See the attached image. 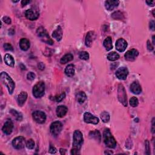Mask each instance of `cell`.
<instances>
[{
  "label": "cell",
  "mask_w": 155,
  "mask_h": 155,
  "mask_svg": "<svg viewBox=\"0 0 155 155\" xmlns=\"http://www.w3.org/2000/svg\"><path fill=\"white\" fill-rule=\"evenodd\" d=\"M118 100L124 107L127 106V98L125 87L122 84L118 85Z\"/></svg>",
  "instance_id": "6"
},
{
  "label": "cell",
  "mask_w": 155,
  "mask_h": 155,
  "mask_svg": "<svg viewBox=\"0 0 155 155\" xmlns=\"http://www.w3.org/2000/svg\"><path fill=\"white\" fill-rule=\"evenodd\" d=\"M35 78H36V75L34 72H32V71L28 73L27 75V78L28 80L34 81L35 79Z\"/></svg>",
  "instance_id": "38"
},
{
  "label": "cell",
  "mask_w": 155,
  "mask_h": 155,
  "mask_svg": "<svg viewBox=\"0 0 155 155\" xmlns=\"http://www.w3.org/2000/svg\"><path fill=\"white\" fill-rule=\"evenodd\" d=\"M4 62L7 65L11 67H13L15 66V61L13 57L10 54H6L4 56Z\"/></svg>",
  "instance_id": "23"
},
{
  "label": "cell",
  "mask_w": 155,
  "mask_h": 155,
  "mask_svg": "<svg viewBox=\"0 0 155 155\" xmlns=\"http://www.w3.org/2000/svg\"><path fill=\"white\" fill-rule=\"evenodd\" d=\"M13 3H18L19 2V1H12Z\"/></svg>",
  "instance_id": "51"
},
{
  "label": "cell",
  "mask_w": 155,
  "mask_h": 155,
  "mask_svg": "<svg viewBox=\"0 0 155 155\" xmlns=\"http://www.w3.org/2000/svg\"><path fill=\"white\" fill-rule=\"evenodd\" d=\"M0 76H1V81L3 82V84L8 89L9 93L10 95H12L15 88V82L12 79V78L5 71H2Z\"/></svg>",
  "instance_id": "2"
},
{
  "label": "cell",
  "mask_w": 155,
  "mask_h": 155,
  "mask_svg": "<svg viewBox=\"0 0 155 155\" xmlns=\"http://www.w3.org/2000/svg\"><path fill=\"white\" fill-rule=\"evenodd\" d=\"M119 4V1L118 0H107L105 1V7L107 10L111 11L117 7Z\"/></svg>",
  "instance_id": "16"
},
{
  "label": "cell",
  "mask_w": 155,
  "mask_h": 155,
  "mask_svg": "<svg viewBox=\"0 0 155 155\" xmlns=\"http://www.w3.org/2000/svg\"><path fill=\"white\" fill-rule=\"evenodd\" d=\"M38 69H40V70H42L44 69V67H45V65H44V64L42 63H39L38 64Z\"/></svg>",
  "instance_id": "46"
},
{
  "label": "cell",
  "mask_w": 155,
  "mask_h": 155,
  "mask_svg": "<svg viewBox=\"0 0 155 155\" xmlns=\"http://www.w3.org/2000/svg\"><path fill=\"white\" fill-rule=\"evenodd\" d=\"M146 145V154H150V142L148 140H146L145 142Z\"/></svg>",
  "instance_id": "39"
},
{
  "label": "cell",
  "mask_w": 155,
  "mask_h": 155,
  "mask_svg": "<svg viewBox=\"0 0 155 155\" xmlns=\"http://www.w3.org/2000/svg\"><path fill=\"white\" fill-rule=\"evenodd\" d=\"M154 118H153V120H152V131L153 133L154 134Z\"/></svg>",
  "instance_id": "48"
},
{
  "label": "cell",
  "mask_w": 155,
  "mask_h": 155,
  "mask_svg": "<svg viewBox=\"0 0 155 155\" xmlns=\"http://www.w3.org/2000/svg\"><path fill=\"white\" fill-rule=\"evenodd\" d=\"M10 113L14 116L15 119L17 121H21L23 120V115H22L20 112H18L17 110H16L15 109H10Z\"/></svg>",
  "instance_id": "29"
},
{
  "label": "cell",
  "mask_w": 155,
  "mask_h": 155,
  "mask_svg": "<svg viewBox=\"0 0 155 155\" xmlns=\"http://www.w3.org/2000/svg\"><path fill=\"white\" fill-rule=\"evenodd\" d=\"M25 139L23 136H18L15 137L12 141V146L16 150H21L25 147Z\"/></svg>",
  "instance_id": "9"
},
{
  "label": "cell",
  "mask_w": 155,
  "mask_h": 155,
  "mask_svg": "<svg viewBox=\"0 0 155 155\" xmlns=\"http://www.w3.org/2000/svg\"><path fill=\"white\" fill-rule=\"evenodd\" d=\"M146 3L149 6H154L155 1H146Z\"/></svg>",
  "instance_id": "45"
},
{
  "label": "cell",
  "mask_w": 155,
  "mask_h": 155,
  "mask_svg": "<svg viewBox=\"0 0 155 155\" xmlns=\"http://www.w3.org/2000/svg\"><path fill=\"white\" fill-rule=\"evenodd\" d=\"M32 117L34 120L37 123L43 124L46 121V115L44 112L36 110L32 113Z\"/></svg>",
  "instance_id": "8"
},
{
  "label": "cell",
  "mask_w": 155,
  "mask_h": 155,
  "mask_svg": "<svg viewBox=\"0 0 155 155\" xmlns=\"http://www.w3.org/2000/svg\"><path fill=\"white\" fill-rule=\"evenodd\" d=\"M104 153H105V154H113V153L112 152H108V151H106V152H105Z\"/></svg>",
  "instance_id": "49"
},
{
  "label": "cell",
  "mask_w": 155,
  "mask_h": 155,
  "mask_svg": "<svg viewBox=\"0 0 155 155\" xmlns=\"http://www.w3.org/2000/svg\"><path fill=\"white\" fill-rule=\"evenodd\" d=\"M68 112V108L65 106H59L56 109V113L58 117L63 118L65 116Z\"/></svg>",
  "instance_id": "19"
},
{
  "label": "cell",
  "mask_w": 155,
  "mask_h": 155,
  "mask_svg": "<svg viewBox=\"0 0 155 155\" xmlns=\"http://www.w3.org/2000/svg\"><path fill=\"white\" fill-rule=\"evenodd\" d=\"M2 20L4 23L7 24H10L12 23V20H11V18L9 17V16H4Z\"/></svg>",
  "instance_id": "40"
},
{
  "label": "cell",
  "mask_w": 155,
  "mask_h": 155,
  "mask_svg": "<svg viewBox=\"0 0 155 155\" xmlns=\"http://www.w3.org/2000/svg\"><path fill=\"white\" fill-rule=\"evenodd\" d=\"M84 121L86 123H89L96 125L99 123V118L93 115L89 112H86L84 114Z\"/></svg>",
  "instance_id": "11"
},
{
  "label": "cell",
  "mask_w": 155,
  "mask_h": 155,
  "mask_svg": "<svg viewBox=\"0 0 155 155\" xmlns=\"http://www.w3.org/2000/svg\"><path fill=\"white\" fill-rule=\"evenodd\" d=\"M79 57H80V58L81 59H82V60H84V61H87L88 60V59H89V54H88V52H80V55H79Z\"/></svg>",
  "instance_id": "34"
},
{
  "label": "cell",
  "mask_w": 155,
  "mask_h": 155,
  "mask_svg": "<svg viewBox=\"0 0 155 155\" xmlns=\"http://www.w3.org/2000/svg\"><path fill=\"white\" fill-rule=\"evenodd\" d=\"M25 16L26 18H27L28 20L30 21H34L38 18L39 16H40V13H39L37 10L31 8L26 11Z\"/></svg>",
  "instance_id": "10"
},
{
  "label": "cell",
  "mask_w": 155,
  "mask_h": 155,
  "mask_svg": "<svg viewBox=\"0 0 155 155\" xmlns=\"http://www.w3.org/2000/svg\"><path fill=\"white\" fill-rule=\"evenodd\" d=\"M73 59V55L71 53H67L63 56L60 60V63L62 64H65Z\"/></svg>",
  "instance_id": "28"
},
{
  "label": "cell",
  "mask_w": 155,
  "mask_h": 155,
  "mask_svg": "<svg viewBox=\"0 0 155 155\" xmlns=\"http://www.w3.org/2000/svg\"><path fill=\"white\" fill-rule=\"evenodd\" d=\"M26 147L29 150H32L35 147V142L32 139H30L26 142Z\"/></svg>",
  "instance_id": "35"
},
{
  "label": "cell",
  "mask_w": 155,
  "mask_h": 155,
  "mask_svg": "<svg viewBox=\"0 0 155 155\" xmlns=\"http://www.w3.org/2000/svg\"><path fill=\"white\" fill-rule=\"evenodd\" d=\"M130 90L131 92L135 94V95H139L142 92V88L140 83L137 81H134L131 83L130 85Z\"/></svg>",
  "instance_id": "17"
},
{
  "label": "cell",
  "mask_w": 155,
  "mask_h": 155,
  "mask_svg": "<svg viewBox=\"0 0 155 155\" xmlns=\"http://www.w3.org/2000/svg\"><path fill=\"white\" fill-rule=\"evenodd\" d=\"M107 58L110 61H115L119 58V55L116 52H112L107 55Z\"/></svg>",
  "instance_id": "30"
},
{
  "label": "cell",
  "mask_w": 155,
  "mask_h": 155,
  "mask_svg": "<svg viewBox=\"0 0 155 155\" xmlns=\"http://www.w3.org/2000/svg\"><path fill=\"white\" fill-rule=\"evenodd\" d=\"M63 32L61 26H58L56 30H55L52 33V36L57 41H60L63 38Z\"/></svg>",
  "instance_id": "20"
},
{
  "label": "cell",
  "mask_w": 155,
  "mask_h": 155,
  "mask_svg": "<svg viewBox=\"0 0 155 155\" xmlns=\"http://www.w3.org/2000/svg\"><path fill=\"white\" fill-rule=\"evenodd\" d=\"M139 104V101L136 97H132L130 99V105L133 107H136Z\"/></svg>",
  "instance_id": "33"
},
{
  "label": "cell",
  "mask_w": 155,
  "mask_h": 155,
  "mask_svg": "<svg viewBox=\"0 0 155 155\" xmlns=\"http://www.w3.org/2000/svg\"><path fill=\"white\" fill-rule=\"evenodd\" d=\"M27 99V93L26 92H21L16 98V101L20 107L23 106Z\"/></svg>",
  "instance_id": "18"
},
{
  "label": "cell",
  "mask_w": 155,
  "mask_h": 155,
  "mask_svg": "<svg viewBox=\"0 0 155 155\" xmlns=\"http://www.w3.org/2000/svg\"><path fill=\"white\" fill-rule=\"evenodd\" d=\"M150 29L153 31L154 30V20H152L150 22Z\"/></svg>",
  "instance_id": "43"
},
{
  "label": "cell",
  "mask_w": 155,
  "mask_h": 155,
  "mask_svg": "<svg viewBox=\"0 0 155 155\" xmlns=\"http://www.w3.org/2000/svg\"><path fill=\"white\" fill-rule=\"evenodd\" d=\"M127 47V42L123 38H119L116 42V49L119 52H123Z\"/></svg>",
  "instance_id": "15"
},
{
  "label": "cell",
  "mask_w": 155,
  "mask_h": 155,
  "mask_svg": "<svg viewBox=\"0 0 155 155\" xmlns=\"http://www.w3.org/2000/svg\"><path fill=\"white\" fill-rule=\"evenodd\" d=\"M63 124L59 121H54L51 124V127H50V130L52 135L54 136H57L59 135L63 130Z\"/></svg>",
  "instance_id": "7"
},
{
  "label": "cell",
  "mask_w": 155,
  "mask_h": 155,
  "mask_svg": "<svg viewBox=\"0 0 155 155\" xmlns=\"http://www.w3.org/2000/svg\"><path fill=\"white\" fill-rule=\"evenodd\" d=\"M13 123L12 121V120L10 119H7L6 121L5 122V123L2 128V131L4 134L9 135L13 131Z\"/></svg>",
  "instance_id": "13"
},
{
  "label": "cell",
  "mask_w": 155,
  "mask_h": 155,
  "mask_svg": "<svg viewBox=\"0 0 155 155\" xmlns=\"http://www.w3.org/2000/svg\"><path fill=\"white\" fill-rule=\"evenodd\" d=\"M104 142L107 147L110 148H115L116 146V141L108 129H106L103 132Z\"/></svg>",
  "instance_id": "3"
},
{
  "label": "cell",
  "mask_w": 155,
  "mask_h": 155,
  "mask_svg": "<svg viewBox=\"0 0 155 155\" xmlns=\"http://www.w3.org/2000/svg\"><path fill=\"white\" fill-rule=\"evenodd\" d=\"M30 3V1H26V0H23V1H21V5H22V7H24L26 6V5Z\"/></svg>",
  "instance_id": "44"
},
{
  "label": "cell",
  "mask_w": 155,
  "mask_h": 155,
  "mask_svg": "<svg viewBox=\"0 0 155 155\" xmlns=\"http://www.w3.org/2000/svg\"><path fill=\"white\" fill-rule=\"evenodd\" d=\"M128 75L129 70L125 67H121L116 71V76L120 80H125Z\"/></svg>",
  "instance_id": "14"
},
{
  "label": "cell",
  "mask_w": 155,
  "mask_h": 155,
  "mask_svg": "<svg viewBox=\"0 0 155 155\" xmlns=\"http://www.w3.org/2000/svg\"><path fill=\"white\" fill-rule=\"evenodd\" d=\"M112 18L114 20H121L124 19V15L123 13H121L119 11H117V12H115L113 13H112Z\"/></svg>",
  "instance_id": "32"
},
{
  "label": "cell",
  "mask_w": 155,
  "mask_h": 155,
  "mask_svg": "<svg viewBox=\"0 0 155 155\" xmlns=\"http://www.w3.org/2000/svg\"><path fill=\"white\" fill-rule=\"evenodd\" d=\"M65 73L69 77H73L75 73V66L73 64H69L65 69Z\"/></svg>",
  "instance_id": "24"
},
{
  "label": "cell",
  "mask_w": 155,
  "mask_h": 155,
  "mask_svg": "<svg viewBox=\"0 0 155 155\" xmlns=\"http://www.w3.org/2000/svg\"><path fill=\"white\" fill-rule=\"evenodd\" d=\"M59 152H60V153L61 154H65L66 153V150L65 149H64V148H60L59 150Z\"/></svg>",
  "instance_id": "47"
},
{
  "label": "cell",
  "mask_w": 155,
  "mask_h": 155,
  "mask_svg": "<svg viewBox=\"0 0 155 155\" xmlns=\"http://www.w3.org/2000/svg\"><path fill=\"white\" fill-rule=\"evenodd\" d=\"M3 47L4 48L5 51H12V52L13 51V48L12 46L9 43H5L3 45Z\"/></svg>",
  "instance_id": "37"
},
{
  "label": "cell",
  "mask_w": 155,
  "mask_h": 155,
  "mask_svg": "<svg viewBox=\"0 0 155 155\" xmlns=\"http://www.w3.org/2000/svg\"><path fill=\"white\" fill-rule=\"evenodd\" d=\"M152 39H153V45H154V44H155V41H154V35L153 36Z\"/></svg>",
  "instance_id": "50"
},
{
  "label": "cell",
  "mask_w": 155,
  "mask_h": 155,
  "mask_svg": "<svg viewBox=\"0 0 155 155\" xmlns=\"http://www.w3.org/2000/svg\"><path fill=\"white\" fill-rule=\"evenodd\" d=\"M65 93L64 92H63L61 94V95L55 96V99L56 100V101L57 102H60L63 100V99L65 98Z\"/></svg>",
  "instance_id": "36"
},
{
  "label": "cell",
  "mask_w": 155,
  "mask_h": 155,
  "mask_svg": "<svg viewBox=\"0 0 155 155\" xmlns=\"http://www.w3.org/2000/svg\"><path fill=\"white\" fill-rule=\"evenodd\" d=\"M101 119L104 123H107L110 120V115L107 112H103L100 115Z\"/></svg>",
  "instance_id": "31"
},
{
  "label": "cell",
  "mask_w": 155,
  "mask_h": 155,
  "mask_svg": "<svg viewBox=\"0 0 155 155\" xmlns=\"http://www.w3.org/2000/svg\"><path fill=\"white\" fill-rule=\"evenodd\" d=\"M147 49L149 51H153V49H154V47H153V46L152 45V44H151L150 41L148 40L147 42Z\"/></svg>",
  "instance_id": "42"
},
{
  "label": "cell",
  "mask_w": 155,
  "mask_h": 155,
  "mask_svg": "<svg viewBox=\"0 0 155 155\" xmlns=\"http://www.w3.org/2000/svg\"><path fill=\"white\" fill-rule=\"evenodd\" d=\"M84 142V138L82 133L80 130H75L73 133V141L72 149L71 150V154H78Z\"/></svg>",
  "instance_id": "1"
},
{
  "label": "cell",
  "mask_w": 155,
  "mask_h": 155,
  "mask_svg": "<svg viewBox=\"0 0 155 155\" xmlns=\"http://www.w3.org/2000/svg\"><path fill=\"white\" fill-rule=\"evenodd\" d=\"M89 137L91 139H94L96 141H98L99 142L101 141V133L99 132V130H94V131H91L89 133Z\"/></svg>",
  "instance_id": "27"
},
{
  "label": "cell",
  "mask_w": 155,
  "mask_h": 155,
  "mask_svg": "<svg viewBox=\"0 0 155 155\" xmlns=\"http://www.w3.org/2000/svg\"><path fill=\"white\" fill-rule=\"evenodd\" d=\"M103 45L104 47L106 48L107 51H110V50H112L113 49L112 37L108 36L105 39V40L104 41V42H103Z\"/></svg>",
  "instance_id": "25"
},
{
  "label": "cell",
  "mask_w": 155,
  "mask_h": 155,
  "mask_svg": "<svg viewBox=\"0 0 155 155\" xmlns=\"http://www.w3.org/2000/svg\"><path fill=\"white\" fill-rule=\"evenodd\" d=\"M94 36H95V34L94 32L90 31L88 32L86 36V46L90 47L92 45V42L94 39Z\"/></svg>",
  "instance_id": "22"
},
{
  "label": "cell",
  "mask_w": 155,
  "mask_h": 155,
  "mask_svg": "<svg viewBox=\"0 0 155 155\" xmlns=\"http://www.w3.org/2000/svg\"><path fill=\"white\" fill-rule=\"evenodd\" d=\"M139 56V52L136 49H132L127 51L124 55V57L126 60L129 61H135L136 58Z\"/></svg>",
  "instance_id": "12"
},
{
  "label": "cell",
  "mask_w": 155,
  "mask_h": 155,
  "mask_svg": "<svg viewBox=\"0 0 155 155\" xmlns=\"http://www.w3.org/2000/svg\"><path fill=\"white\" fill-rule=\"evenodd\" d=\"M32 92L33 95L36 98H40L42 97L45 93V83L43 81L37 82L33 87Z\"/></svg>",
  "instance_id": "5"
},
{
  "label": "cell",
  "mask_w": 155,
  "mask_h": 155,
  "mask_svg": "<svg viewBox=\"0 0 155 155\" xmlns=\"http://www.w3.org/2000/svg\"><path fill=\"white\" fill-rule=\"evenodd\" d=\"M36 34L42 42L49 44V45H53V41L50 37L47 30L43 27H38L36 30Z\"/></svg>",
  "instance_id": "4"
},
{
  "label": "cell",
  "mask_w": 155,
  "mask_h": 155,
  "mask_svg": "<svg viewBox=\"0 0 155 155\" xmlns=\"http://www.w3.org/2000/svg\"><path fill=\"white\" fill-rule=\"evenodd\" d=\"M30 43L29 40L27 38H22L20 41V49L23 51H27L30 48Z\"/></svg>",
  "instance_id": "21"
},
{
  "label": "cell",
  "mask_w": 155,
  "mask_h": 155,
  "mask_svg": "<svg viewBox=\"0 0 155 155\" xmlns=\"http://www.w3.org/2000/svg\"><path fill=\"white\" fill-rule=\"evenodd\" d=\"M76 98L77 101L80 104L84 103L87 99V95L84 92H79L76 95Z\"/></svg>",
  "instance_id": "26"
},
{
  "label": "cell",
  "mask_w": 155,
  "mask_h": 155,
  "mask_svg": "<svg viewBox=\"0 0 155 155\" xmlns=\"http://www.w3.org/2000/svg\"><path fill=\"white\" fill-rule=\"evenodd\" d=\"M57 152V150L56 148L52 145L50 146V148H49V153H50L55 154Z\"/></svg>",
  "instance_id": "41"
}]
</instances>
